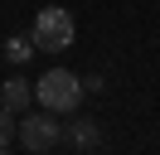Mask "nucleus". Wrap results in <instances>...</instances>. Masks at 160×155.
Masks as SVG:
<instances>
[{
    "label": "nucleus",
    "instance_id": "nucleus-1",
    "mask_svg": "<svg viewBox=\"0 0 160 155\" xmlns=\"http://www.w3.org/2000/svg\"><path fill=\"white\" fill-rule=\"evenodd\" d=\"M34 97H39V107H49V112H78L82 78H73L68 68H49V73L34 82Z\"/></svg>",
    "mask_w": 160,
    "mask_h": 155
},
{
    "label": "nucleus",
    "instance_id": "nucleus-2",
    "mask_svg": "<svg viewBox=\"0 0 160 155\" xmlns=\"http://www.w3.org/2000/svg\"><path fill=\"white\" fill-rule=\"evenodd\" d=\"M73 15L63 5H49L39 10V19H34V48H44V53H63V48H73Z\"/></svg>",
    "mask_w": 160,
    "mask_h": 155
},
{
    "label": "nucleus",
    "instance_id": "nucleus-3",
    "mask_svg": "<svg viewBox=\"0 0 160 155\" xmlns=\"http://www.w3.org/2000/svg\"><path fill=\"white\" fill-rule=\"evenodd\" d=\"M15 136H20L29 150H53V145L63 141V126H58V112H49V107H39V112H20V121H15Z\"/></svg>",
    "mask_w": 160,
    "mask_h": 155
},
{
    "label": "nucleus",
    "instance_id": "nucleus-4",
    "mask_svg": "<svg viewBox=\"0 0 160 155\" xmlns=\"http://www.w3.org/2000/svg\"><path fill=\"white\" fill-rule=\"evenodd\" d=\"M29 102H34V87L24 82V78H5V82H0V107H5V112H29Z\"/></svg>",
    "mask_w": 160,
    "mask_h": 155
},
{
    "label": "nucleus",
    "instance_id": "nucleus-5",
    "mask_svg": "<svg viewBox=\"0 0 160 155\" xmlns=\"http://www.w3.org/2000/svg\"><path fill=\"white\" fill-rule=\"evenodd\" d=\"M68 141L78 145V150H97V141H102V126L92 121V116H82V121H73V131H68Z\"/></svg>",
    "mask_w": 160,
    "mask_h": 155
},
{
    "label": "nucleus",
    "instance_id": "nucleus-6",
    "mask_svg": "<svg viewBox=\"0 0 160 155\" xmlns=\"http://www.w3.org/2000/svg\"><path fill=\"white\" fill-rule=\"evenodd\" d=\"M34 53V39H24V34H15V39H5V58L10 63H24V58Z\"/></svg>",
    "mask_w": 160,
    "mask_h": 155
},
{
    "label": "nucleus",
    "instance_id": "nucleus-7",
    "mask_svg": "<svg viewBox=\"0 0 160 155\" xmlns=\"http://www.w3.org/2000/svg\"><path fill=\"white\" fill-rule=\"evenodd\" d=\"M10 136H15V112L0 107V145H10Z\"/></svg>",
    "mask_w": 160,
    "mask_h": 155
},
{
    "label": "nucleus",
    "instance_id": "nucleus-8",
    "mask_svg": "<svg viewBox=\"0 0 160 155\" xmlns=\"http://www.w3.org/2000/svg\"><path fill=\"white\" fill-rule=\"evenodd\" d=\"M0 155H10V150H5V145H0Z\"/></svg>",
    "mask_w": 160,
    "mask_h": 155
}]
</instances>
